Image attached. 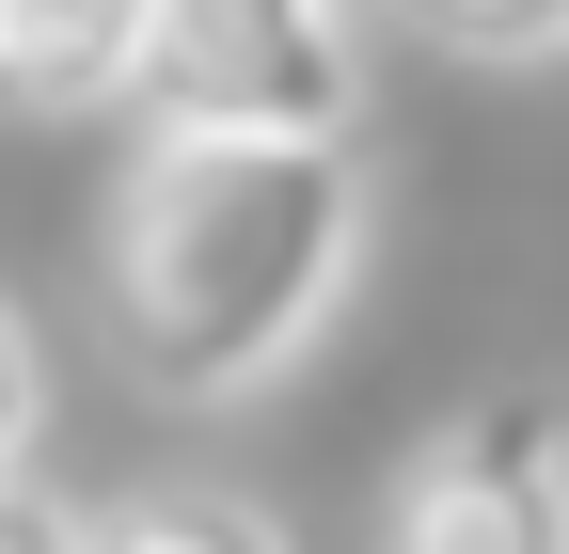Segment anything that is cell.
I'll list each match as a JSON object with an SVG mask.
<instances>
[{
    "label": "cell",
    "mask_w": 569,
    "mask_h": 554,
    "mask_svg": "<svg viewBox=\"0 0 569 554\" xmlns=\"http://www.w3.org/2000/svg\"><path fill=\"white\" fill-rule=\"evenodd\" d=\"M365 144H284V127H142L111 175L96 238V317L111 365L174 412L269 396L332 333L348 269H365Z\"/></svg>",
    "instance_id": "1"
},
{
    "label": "cell",
    "mask_w": 569,
    "mask_h": 554,
    "mask_svg": "<svg viewBox=\"0 0 569 554\" xmlns=\"http://www.w3.org/2000/svg\"><path fill=\"white\" fill-rule=\"evenodd\" d=\"M159 127H284V144H348L365 111V32L348 0H159Z\"/></svg>",
    "instance_id": "2"
},
{
    "label": "cell",
    "mask_w": 569,
    "mask_h": 554,
    "mask_svg": "<svg viewBox=\"0 0 569 554\" xmlns=\"http://www.w3.org/2000/svg\"><path fill=\"white\" fill-rule=\"evenodd\" d=\"M380 554H569V412L553 396H459L396 459Z\"/></svg>",
    "instance_id": "3"
},
{
    "label": "cell",
    "mask_w": 569,
    "mask_h": 554,
    "mask_svg": "<svg viewBox=\"0 0 569 554\" xmlns=\"http://www.w3.org/2000/svg\"><path fill=\"white\" fill-rule=\"evenodd\" d=\"M159 80V0H0V111H127Z\"/></svg>",
    "instance_id": "4"
},
{
    "label": "cell",
    "mask_w": 569,
    "mask_h": 554,
    "mask_svg": "<svg viewBox=\"0 0 569 554\" xmlns=\"http://www.w3.org/2000/svg\"><path fill=\"white\" fill-rule=\"evenodd\" d=\"M96 554H301L253 492H190V475H159V492L96 507Z\"/></svg>",
    "instance_id": "5"
},
{
    "label": "cell",
    "mask_w": 569,
    "mask_h": 554,
    "mask_svg": "<svg viewBox=\"0 0 569 554\" xmlns=\"http://www.w3.org/2000/svg\"><path fill=\"white\" fill-rule=\"evenodd\" d=\"M396 17L459 63H553L569 48V0H396Z\"/></svg>",
    "instance_id": "6"
},
{
    "label": "cell",
    "mask_w": 569,
    "mask_h": 554,
    "mask_svg": "<svg viewBox=\"0 0 569 554\" xmlns=\"http://www.w3.org/2000/svg\"><path fill=\"white\" fill-rule=\"evenodd\" d=\"M32 428H48V349H32V317L0 301V475H32Z\"/></svg>",
    "instance_id": "7"
},
{
    "label": "cell",
    "mask_w": 569,
    "mask_h": 554,
    "mask_svg": "<svg viewBox=\"0 0 569 554\" xmlns=\"http://www.w3.org/2000/svg\"><path fill=\"white\" fill-rule=\"evenodd\" d=\"M0 554H96V523L63 492H32V475H0Z\"/></svg>",
    "instance_id": "8"
}]
</instances>
